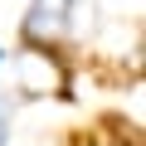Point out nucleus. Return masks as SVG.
Segmentation results:
<instances>
[{
    "label": "nucleus",
    "instance_id": "1",
    "mask_svg": "<svg viewBox=\"0 0 146 146\" xmlns=\"http://www.w3.org/2000/svg\"><path fill=\"white\" fill-rule=\"evenodd\" d=\"M73 10H78V0H29V10H25V39L34 44H54L68 34L73 25Z\"/></svg>",
    "mask_w": 146,
    "mask_h": 146
},
{
    "label": "nucleus",
    "instance_id": "2",
    "mask_svg": "<svg viewBox=\"0 0 146 146\" xmlns=\"http://www.w3.org/2000/svg\"><path fill=\"white\" fill-rule=\"evenodd\" d=\"M10 136H15V98L0 93V146H10Z\"/></svg>",
    "mask_w": 146,
    "mask_h": 146
},
{
    "label": "nucleus",
    "instance_id": "3",
    "mask_svg": "<svg viewBox=\"0 0 146 146\" xmlns=\"http://www.w3.org/2000/svg\"><path fill=\"white\" fill-rule=\"evenodd\" d=\"M5 58H10V54H5V44H0V68H5Z\"/></svg>",
    "mask_w": 146,
    "mask_h": 146
}]
</instances>
